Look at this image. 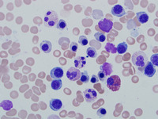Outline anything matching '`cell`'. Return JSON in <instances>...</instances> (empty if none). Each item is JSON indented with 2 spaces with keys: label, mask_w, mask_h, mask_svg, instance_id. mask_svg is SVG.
<instances>
[{
  "label": "cell",
  "mask_w": 158,
  "mask_h": 119,
  "mask_svg": "<svg viewBox=\"0 0 158 119\" xmlns=\"http://www.w3.org/2000/svg\"><path fill=\"white\" fill-rule=\"evenodd\" d=\"M94 37H95L96 40H97V41H99V42H100V43H101V42H104L106 39L104 34L100 33V32H97V33L94 34Z\"/></svg>",
  "instance_id": "obj_19"
},
{
  "label": "cell",
  "mask_w": 158,
  "mask_h": 119,
  "mask_svg": "<svg viewBox=\"0 0 158 119\" xmlns=\"http://www.w3.org/2000/svg\"><path fill=\"white\" fill-rule=\"evenodd\" d=\"M105 49L107 52H109V53H115V52H116V49L115 48V46L111 43H107V45H106Z\"/></svg>",
  "instance_id": "obj_22"
},
{
  "label": "cell",
  "mask_w": 158,
  "mask_h": 119,
  "mask_svg": "<svg viewBox=\"0 0 158 119\" xmlns=\"http://www.w3.org/2000/svg\"><path fill=\"white\" fill-rule=\"evenodd\" d=\"M63 69L60 67H55L54 69H51L50 72V76L52 79H61L63 76Z\"/></svg>",
  "instance_id": "obj_9"
},
{
  "label": "cell",
  "mask_w": 158,
  "mask_h": 119,
  "mask_svg": "<svg viewBox=\"0 0 158 119\" xmlns=\"http://www.w3.org/2000/svg\"><path fill=\"white\" fill-rule=\"evenodd\" d=\"M81 74H82V72H80L79 69L72 67V68L69 69L66 72V77L70 81H77L80 79Z\"/></svg>",
  "instance_id": "obj_4"
},
{
  "label": "cell",
  "mask_w": 158,
  "mask_h": 119,
  "mask_svg": "<svg viewBox=\"0 0 158 119\" xmlns=\"http://www.w3.org/2000/svg\"><path fill=\"white\" fill-rule=\"evenodd\" d=\"M41 50L44 53H49L52 49V45L49 41H43L40 43Z\"/></svg>",
  "instance_id": "obj_12"
},
{
  "label": "cell",
  "mask_w": 158,
  "mask_h": 119,
  "mask_svg": "<svg viewBox=\"0 0 158 119\" xmlns=\"http://www.w3.org/2000/svg\"><path fill=\"white\" fill-rule=\"evenodd\" d=\"M98 27L101 29L102 31L105 32V33H109L111 29L113 27V22L110 21V20L104 18V19L100 20L98 22Z\"/></svg>",
  "instance_id": "obj_5"
},
{
  "label": "cell",
  "mask_w": 158,
  "mask_h": 119,
  "mask_svg": "<svg viewBox=\"0 0 158 119\" xmlns=\"http://www.w3.org/2000/svg\"><path fill=\"white\" fill-rule=\"evenodd\" d=\"M145 76H148V77H152L156 73V69L154 68V65H153L150 61H148L146 65L144 66V71H143Z\"/></svg>",
  "instance_id": "obj_7"
},
{
  "label": "cell",
  "mask_w": 158,
  "mask_h": 119,
  "mask_svg": "<svg viewBox=\"0 0 158 119\" xmlns=\"http://www.w3.org/2000/svg\"><path fill=\"white\" fill-rule=\"evenodd\" d=\"M107 86L112 91H117L121 86V80L118 76H111L107 79Z\"/></svg>",
  "instance_id": "obj_3"
},
{
  "label": "cell",
  "mask_w": 158,
  "mask_h": 119,
  "mask_svg": "<svg viewBox=\"0 0 158 119\" xmlns=\"http://www.w3.org/2000/svg\"><path fill=\"white\" fill-rule=\"evenodd\" d=\"M59 22L58 14L54 10H47L44 18V23L47 27H53Z\"/></svg>",
  "instance_id": "obj_1"
},
{
  "label": "cell",
  "mask_w": 158,
  "mask_h": 119,
  "mask_svg": "<svg viewBox=\"0 0 158 119\" xmlns=\"http://www.w3.org/2000/svg\"><path fill=\"white\" fill-rule=\"evenodd\" d=\"M97 114L99 117H103L107 114V111H106V110L104 108H100L97 111Z\"/></svg>",
  "instance_id": "obj_24"
},
{
  "label": "cell",
  "mask_w": 158,
  "mask_h": 119,
  "mask_svg": "<svg viewBox=\"0 0 158 119\" xmlns=\"http://www.w3.org/2000/svg\"><path fill=\"white\" fill-rule=\"evenodd\" d=\"M98 79H99V80H100L101 82H103V81H104V79H105V75H104V73L103 72H101V71H100L99 72H98Z\"/></svg>",
  "instance_id": "obj_27"
},
{
  "label": "cell",
  "mask_w": 158,
  "mask_h": 119,
  "mask_svg": "<svg viewBox=\"0 0 158 119\" xmlns=\"http://www.w3.org/2000/svg\"><path fill=\"white\" fill-rule=\"evenodd\" d=\"M80 80H81V81H82V83H84V84L88 83L89 81H90V76H89L88 72H86V71L82 72V74H81Z\"/></svg>",
  "instance_id": "obj_20"
},
{
  "label": "cell",
  "mask_w": 158,
  "mask_h": 119,
  "mask_svg": "<svg viewBox=\"0 0 158 119\" xmlns=\"http://www.w3.org/2000/svg\"><path fill=\"white\" fill-rule=\"evenodd\" d=\"M86 58L83 57H77L75 60H74V66L76 67V69H82L86 65Z\"/></svg>",
  "instance_id": "obj_14"
},
{
  "label": "cell",
  "mask_w": 158,
  "mask_h": 119,
  "mask_svg": "<svg viewBox=\"0 0 158 119\" xmlns=\"http://www.w3.org/2000/svg\"><path fill=\"white\" fill-rule=\"evenodd\" d=\"M83 94L87 102H93L97 98V93L94 89H86Z\"/></svg>",
  "instance_id": "obj_6"
},
{
  "label": "cell",
  "mask_w": 158,
  "mask_h": 119,
  "mask_svg": "<svg viewBox=\"0 0 158 119\" xmlns=\"http://www.w3.org/2000/svg\"><path fill=\"white\" fill-rule=\"evenodd\" d=\"M136 18L140 23L145 24L149 21V15L144 11L138 12L136 14Z\"/></svg>",
  "instance_id": "obj_11"
},
{
  "label": "cell",
  "mask_w": 158,
  "mask_h": 119,
  "mask_svg": "<svg viewBox=\"0 0 158 119\" xmlns=\"http://www.w3.org/2000/svg\"><path fill=\"white\" fill-rule=\"evenodd\" d=\"M100 69L101 72H103L104 73V75L106 76L111 75V73L112 72V65L111 64H109V63H104V64H103L100 66Z\"/></svg>",
  "instance_id": "obj_13"
},
{
  "label": "cell",
  "mask_w": 158,
  "mask_h": 119,
  "mask_svg": "<svg viewBox=\"0 0 158 119\" xmlns=\"http://www.w3.org/2000/svg\"><path fill=\"white\" fill-rule=\"evenodd\" d=\"M111 14H112V15L120 18V17H123V15H125L126 11L124 10V8L121 5L117 4V5L114 6L112 9H111Z\"/></svg>",
  "instance_id": "obj_8"
},
{
  "label": "cell",
  "mask_w": 158,
  "mask_h": 119,
  "mask_svg": "<svg viewBox=\"0 0 158 119\" xmlns=\"http://www.w3.org/2000/svg\"><path fill=\"white\" fill-rule=\"evenodd\" d=\"M63 86V82L60 79H55V80H53L51 83V89L55 91H59L62 88Z\"/></svg>",
  "instance_id": "obj_15"
},
{
  "label": "cell",
  "mask_w": 158,
  "mask_h": 119,
  "mask_svg": "<svg viewBox=\"0 0 158 119\" xmlns=\"http://www.w3.org/2000/svg\"><path fill=\"white\" fill-rule=\"evenodd\" d=\"M1 107L4 110H10L13 108V103L10 100H3L2 102H1Z\"/></svg>",
  "instance_id": "obj_16"
},
{
  "label": "cell",
  "mask_w": 158,
  "mask_h": 119,
  "mask_svg": "<svg viewBox=\"0 0 158 119\" xmlns=\"http://www.w3.org/2000/svg\"><path fill=\"white\" fill-rule=\"evenodd\" d=\"M66 26H67V25H66V22L63 19L59 20L58 23L56 24L57 29H60V30H64V29L66 28Z\"/></svg>",
  "instance_id": "obj_21"
},
{
  "label": "cell",
  "mask_w": 158,
  "mask_h": 119,
  "mask_svg": "<svg viewBox=\"0 0 158 119\" xmlns=\"http://www.w3.org/2000/svg\"><path fill=\"white\" fill-rule=\"evenodd\" d=\"M78 45L76 43V42H72V43L70 44V49L72 51V52L75 53V52L78 51Z\"/></svg>",
  "instance_id": "obj_26"
},
{
  "label": "cell",
  "mask_w": 158,
  "mask_h": 119,
  "mask_svg": "<svg viewBox=\"0 0 158 119\" xmlns=\"http://www.w3.org/2000/svg\"><path fill=\"white\" fill-rule=\"evenodd\" d=\"M98 80H99L98 76H96V75H93V76H92V78L90 79V82L92 83V84H97L98 82Z\"/></svg>",
  "instance_id": "obj_28"
},
{
  "label": "cell",
  "mask_w": 158,
  "mask_h": 119,
  "mask_svg": "<svg viewBox=\"0 0 158 119\" xmlns=\"http://www.w3.org/2000/svg\"><path fill=\"white\" fill-rule=\"evenodd\" d=\"M49 106L52 110H55V111H58L62 108L63 106V102L60 99H52L50 100V102H49Z\"/></svg>",
  "instance_id": "obj_10"
},
{
  "label": "cell",
  "mask_w": 158,
  "mask_h": 119,
  "mask_svg": "<svg viewBox=\"0 0 158 119\" xmlns=\"http://www.w3.org/2000/svg\"><path fill=\"white\" fill-rule=\"evenodd\" d=\"M127 48H128V45L126 42H121V43H119L118 45L117 48H116V51L119 54H123V53H125L127 52Z\"/></svg>",
  "instance_id": "obj_17"
},
{
  "label": "cell",
  "mask_w": 158,
  "mask_h": 119,
  "mask_svg": "<svg viewBox=\"0 0 158 119\" xmlns=\"http://www.w3.org/2000/svg\"><path fill=\"white\" fill-rule=\"evenodd\" d=\"M79 44H80L82 46H86V45H88V40L85 36H81L79 37V41H78Z\"/></svg>",
  "instance_id": "obj_23"
},
{
  "label": "cell",
  "mask_w": 158,
  "mask_h": 119,
  "mask_svg": "<svg viewBox=\"0 0 158 119\" xmlns=\"http://www.w3.org/2000/svg\"><path fill=\"white\" fill-rule=\"evenodd\" d=\"M150 62L155 66H158V55L156 53L153 54L150 58Z\"/></svg>",
  "instance_id": "obj_25"
},
{
  "label": "cell",
  "mask_w": 158,
  "mask_h": 119,
  "mask_svg": "<svg viewBox=\"0 0 158 119\" xmlns=\"http://www.w3.org/2000/svg\"><path fill=\"white\" fill-rule=\"evenodd\" d=\"M132 63L137 67H144L146 65V55L143 52L138 51L135 52L132 56Z\"/></svg>",
  "instance_id": "obj_2"
},
{
  "label": "cell",
  "mask_w": 158,
  "mask_h": 119,
  "mask_svg": "<svg viewBox=\"0 0 158 119\" xmlns=\"http://www.w3.org/2000/svg\"><path fill=\"white\" fill-rule=\"evenodd\" d=\"M86 53L88 55V57H91V58H95V57H97V51L93 47L88 48L86 50Z\"/></svg>",
  "instance_id": "obj_18"
}]
</instances>
